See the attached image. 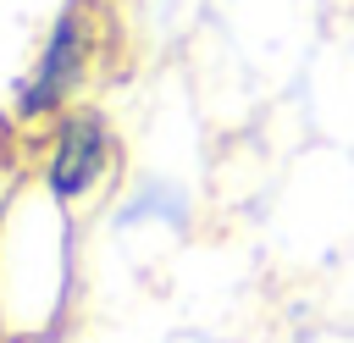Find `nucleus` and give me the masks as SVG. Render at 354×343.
Returning <instances> with one entry per match:
<instances>
[{"label": "nucleus", "instance_id": "obj_1", "mask_svg": "<svg viewBox=\"0 0 354 343\" xmlns=\"http://www.w3.org/2000/svg\"><path fill=\"white\" fill-rule=\"evenodd\" d=\"M100 155H105L100 122H94V116H72V122L61 127V144H55V160H50V188H55L61 199L83 194V188L94 183V172H100Z\"/></svg>", "mask_w": 354, "mask_h": 343}, {"label": "nucleus", "instance_id": "obj_2", "mask_svg": "<svg viewBox=\"0 0 354 343\" xmlns=\"http://www.w3.org/2000/svg\"><path fill=\"white\" fill-rule=\"evenodd\" d=\"M77 50H83V39H77V17L66 11V17L55 22L50 44H44V61H39V72H33L28 94H22V105H28V111L50 105V100H55V94L72 83V72H77Z\"/></svg>", "mask_w": 354, "mask_h": 343}]
</instances>
